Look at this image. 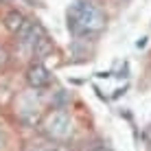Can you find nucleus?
I'll use <instances>...</instances> for the list:
<instances>
[{
	"instance_id": "obj_1",
	"label": "nucleus",
	"mask_w": 151,
	"mask_h": 151,
	"mask_svg": "<svg viewBox=\"0 0 151 151\" xmlns=\"http://www.w3.org/2000/svg\"><path fill=\"white\" fill-rule=\"evenodd\" d=\"M105 22L103 13L99 11L90 0H77L75 4L68 9V27L72 29V33H92L99 31Z\"/></svg>"
},
{
	"instance_id": "obj_2",
	"label": "nucleus",
	"mask_w": 151,
	"mask_h": 151,
	"mask_svg": "<svg viewBox=\"0 0 151 151\" xmlns=\"http://www.w3.org/2000/svg\"><path fill=\"white\" fill-rule=\"evenodd\" d=\"M46 132H48L53 138H64V136H68V132H70V118H68V114L55 112L53 116L46 121Z\"/></svg>"
},
{
	"instance_id": "obj_3",
	"label": "nucleus",
	"mask_w": 151,
	"mask_h": 151,
	"mask_svg": "<svg viewBox=\"0 0 151 151\" xmlns=\"http://www.w3.org/2000/svg\"><path fill=\"white\" fill-rule=\"evenodd\" d=\"M27 79H29V83L33 88H44V86L50 83V72L46 70L42 64H33L29 68V72H27Z\"/></svg>"
},
{
	"instance_id": "obj_4",
	"label": "nucleus",
	"mask_w": 151,
	"mask_h": 151,
	"mask_svg": "<svg viewBox=\"0 0 151 151\" xmlns=\"http://www.w3.org/2000/svg\"><path fill=\"white\" fill-rule=\"evenodd\" d=\"M24 20H27V18H24L20 11H15V9H13V11H9L7 18H4V27L11 31V33H18V29L24 24Z\"/></svg>"
},
{
	"instance_id": "obj_5",
	"label": "nucleus",
	"mask_w": 151,
	"mask_h": 151,
	"mask_svg": "<svg viewBox=\"0 0 151 151\" xmlns=\"http://www.w3.org/2000/svg\"><path fill=\"white\" fill-rule=\"evenodd\" d=\"M90 151H110V149H107L105 145H96V147H92Z\"/></svg>"
},
{
	"instance_id": "obj_6",
	"label": "nucleus",
	"mask_w": 151,
	"mask_h": 151,
	"mask_svg": "<svg viewBox=\"0 0 151 151\" xmlns=\"http://www.w3.org/2000/svg\"><path fill=\"white\" fill-rule=\"evenodd\" d=\"M4 149V136H2V132H0V151Z\"/></svg>"
},
{
	"instance_id": "obj_7",
	"label": "nucleus",
	"mask_w": 151,
	"mask_h": 151,
	"mask_svg": "<svg viewBox=\"0 0 151 151\" xmlns=\"http://www.w3.org/2000/svg\"><path fill=\"white\" fill-rule=\"evenodd\" d=\"M4 61H7V55H4L2 50H0V64H4Z\"/></svg>"
},
{
	"instance_id": "obj_8",
	"label": "nucleus",
	"mask_w": 151,
	"mask_h": 151,
	"mask_svg": "<svg viewBox=\"0 0 151 151\" xmlns=\"http://www.w3.org/2000/svg\"><path fill=\"white\" fill-rule=\"evenodd\" d=\"M4 2H11V0H4Z\"/></svg>"
}]
</instances>
